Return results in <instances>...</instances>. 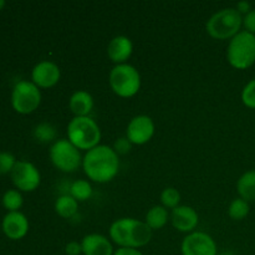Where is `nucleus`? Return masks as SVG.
<instances>
[{
    "instance_id": "nucleus-1",
    "label": "nucleus",
    "mask_w": 255,
    "mask_h": 255,
    "mask_svg": "<svg viewBox=\"0 0 255 255\" xmlns=\"http://www.w3.org/2000/svg\"><path fill=\"white\" fill-rule=\"evenodd\" d=\"M82 168L87 178L96 183H109L119 174V154L107 144H99L86 152Z\"/></svg>"
},
{
    "instance_id": "nucleus-2",
    "label": "nucleus",
    "mask_w": 255,
    "mask_h": 255,
    "mask_svg": "<svg viewBox=\"0 0 255 255\" xmlns=\"http://www.w3.org/2000/svg\"><path fill=\"white\" fill-rule=\"evenodd\" d=\"M110 238L120 248L139 249L152 239V229L146 222L134 218H121L115 221L109 229Z\"/></svg>"
},
{
    "instance_id": "nucleus-3",
    "label": "nucleus",
    "mask_w": 255,
    "mask_h": 255,
    "mask_svg": "<svg viewBox=\"0 0 255 255\" xmlns=\"http://www.w3.org/2000/svg\"><path fill=\"white\" fill-rule=\"evenodd\" d=\"M67 139L80 151H90L100 144L101 129L90 116L74 117L67 125Z\"/></svg>"
},
{
    "instance_id": "nucleus-4",
    "label": "nucleus",
    "mask_w": 255,
    "mask_h": 255,
    "mask_svg": "<svg viewBox=\"0 0 255 255\" xmlns=\"http://www.w3.org/2000/svg\"><path fill=\"white\" fill-rule=\"evenodd\" d=\"M243 15L236 7H226L214 12L207 21L206 29L216 40H232L242 31Z\"/></svg>"
},
{
    "instance_id": "nucleus-5",
    "label": "nucleus",
    "mask_w": 255,
    "mask_h": 255,
    "mask_svg": "<svg viewBox=\"0 0 255 255\" xmlns=\"http://www.w3.org/2000/svg\"><path fill=\"white\" fill-rule=\"evenodd\" d=\"M227 60L237 70H247L255 64V35L242 30L229 41Z\"/></svg>"
},
{
    "instance_id": "nucleus-6",
    "label": "nucleus",
    "mask_w": 255,
    "mask_h": 255,
    "mask_svg": "<svg viewBox=\"0 0 255 255\" xmlns=\"http://www.w3.org/2000/svg\"><path fill=\"white\" fill-rule=\"evenodd\" d=\"M112 91L120 97L129 99L138 94L141 89V75L138 70L129 64L116 65L109 76Z\"/></svg>"
},
{
    "instance_id": "nucleus-7",
    "label": "nucleus",
    "mask_w": 255,
    "mask_h": 255,
    "mask_svg": "<svg viewBox=\"0 0 255 255\" xmlns=\"http://www.w3.org/2000/svg\"><path fill=\"white\" fill-rule=\"evenodd\" d=\"M51 163L65 173H74L82 164L80 149L67 138H60L51 144L49 151Z\"/></svg>"
},
{
    "instance_id": "nucleus-8",
    "label": "nucleus",
    "mask_w": 255,
    "mask_h": 255,
    "mask_svg": "<svg viewBox=\"0 0 255 255\" xmlns=\"http://www.w3.org/2000/svg\"><path fill=\"white\" fill-rule=\"evenodd\" d=\"M41 104V92L32 81L22 80L14 86L11 92V106L17 114H32Z\"/></svg>"
},
{
    "instance_id": "nucleus-9",
    "label": "nucleus",
    "mask_w": 255,
    "mask_h": 255,
    "mask_svg": "<svg viewBox=\"0 0 255 255\" xmlns=\"http://www.w3.org/2000/svg\"><path fill=\"white\" fill-rule=\"evenodd\" d=\"M10 176L14 186L21 192H34L41 183L39 169L27 161H17Z\"/></svg>"
},
{
    "instance_id": "nucleus-10",
    "label": "nucleus",
    "mask_w": 255,
    "mask_h": 255,
    "mask_svg": "<svg viewBox=\"0 0 255 255\" xmlns=\"http://www.w3.org/2000/svg\"><path fill=\"white\" fill-rule=\"evenodd\" d=\"M182 255H217L218 248L209 234L203 232L189 233L181 246Z\"/></svg>"
},
{
    "instance_id": "nucleus-11",
    "label": "nucleus",
    "mask_w": 255,
    "mask_h": 255,
    "mask_svg": "<svg viewBox=\"0 0 255 255\" xmlns=\"http://www.w3.org/2000/svg\"><path fill=\"white\" fill-rule=\"evenodd\" d=\"M153 120L146 115H139L129 121L126 129V137L132 144L142 146L152 139L154 134Z\"/></svg>"
},
{
    "instance_id": "nucleus-12",
    "label": "nucleus",
    "mask_w": 255,
    "mask_h": 255,
    "mask_svg": "<svg viewBox=\"0 0 255 255\" xmlns=\"http://www.w3.org/2000/svg\"><path fill=\"white\" fill-rule=\"evenodd\" d=\"M60 77H61L60 67L55 62L47 60L35 65L31 71V81L39 89L54 87L55 85L59 84Z\"/></svg>"
},
{
    "instance_id": "nucleus-13",
    "label": "nucleus",
    "mask_w": 255,
    "mask_h": 255,
    "mask_svg": "<svg viewBox=\"0 0 255 255\" xmlns=\"http://www.w3.org/2000/svg\"><path fill=\"white\" fill-rule=\"evenodd\" d=\"M2 232L11 241H20L29 232V221L21 212H9L1 223Z\"/></svg>"
},
{
    "instance_id": "nucleus-14",
    "label": "nucleus",
    "mask_w": 255,
    "mask_h": 255,
    "mask_svg": "<svg viewBox=\"0 0 255 255\" xmlns=\"http://www.w3.org/2000/svg\"><path fill=\"white\" fill-rule=\"evenodd\" d=\"M171 222L174 229L182 233H193L199 223V217L196 209L189 206H178L172 209Z\"/></svg>"
},
{
    "instance_id": "nucleus-15",
    "label": "nucleus",
    "mask_w": 255,
    "mask_h": 255,
    "mask_svg": "<svg viewBox=\"0 0 255 255\" xmlns=\"http://www.w3.org/2000/svg\"><path fill=\"white\" fill-rule=\"evenodd\" d=\"M84 255H114L115 251L111 241L102 234H87L81 241Z\"/></svg>"
},
{
    "instance_id": "nucleus-16",
    "label": "nucleus",
    "mask_w": 255,
    "mask_h": 255,
    "mask_svg": "<svg viewBox=\"0 0 255 255\" xmlns=\"http://www.w3.org/2000/svg\"><path fill=\"white\" fill-rule=\"evenodd\" d=\"M132 52H133V44L131 39L125 35L115 36L107 46V55L110 60L116 65L126 64L127 60L131 57Z\"/></svg>"
},
{
    "instance_id": "nucleus-17",
    "label": "nucleus",
    "mask_w": 255,
    "mask_h": 255,
    "mask_svg": "<svg viewBox=\"0 0 255 255\" xmlns=\"http://www.w3.org/2000/svg\"><path fill=\"white\" fill-rule=\"evenodd\" d=\"M69 107L75 117H86L94 109V97L85 90L75 91L69 100Z\"/></svg>"
},
{
    "instance_id": "nucleus-18",
    "label": "nucleus",
    "mask_w": 255,
    "mask_h": 255,
    "mask_svg": "<svg viewBox=\"0 0 255 255\" xmlns=\"http://www.w3.org/2000/svg\"><path fill=\"white\" fill-rule=\"evenodd\" d=\"M239 197L248 203L255 202V169L247 171L237 182Z\"/></svg>"
},
{
    "instance_id": "nucleus-19",
    "label": "nucleus",
    "mask_w": 255,
    "mask_h": 255,
    "mask_svg": "<svg viewBox=\"0 0 255 255\" xmlns=\"http://www.w3.org/2000/svg\"><path fill=\"white\" fill-rule=\"evenodd\" d=\"M79 211V202L71 197L70 194H61L57 197L55 202V212L59 214L61 218L71 219L74 218Z\"/></svg>"
},
{
    "instance_id": "nucleus-20",
    "label": "nucleus",
    "mask_w": 255,
    "mask_h": 255,
    "mask_svg": "<svg viewBox=\"0 0 255 255\" xmlns=\"http://www.w3.org/2000/svg\"><path fill=\"white\" fill-rule=\"evenodd\" d=\"M146 224L152 231L162 229L168 222V211L163 206H154L147 212Z\"/></svg>"
},
{
    "instance_id": "nucleus-21",
    "label": "nucleus",
    "mask_w": 255,
    "mask_h": 255,
    "mask_svg": "<svg viewBox=\"0 0 255 255\" xmlns=\"http://www.w3.org/2000/svg\"><path fill=\"white\" fill-rule=\"evenodd\" d=\"M70 196L74 197L77 202H85L91 198L92 186L86 179H77L70 184Z\"/></svg>"
},
{
    "instance_id": "nucleus-22",
    "label": "nucleus",
    "mask_w": 255,
    "mask_h": 255,
    "mask_svg": "<svg viewBox=\"0 0 255 255\" xmlns=\"http://www.w3.org/2000/svg\"><path fill=\"white\" fill-rule=\"evenodd\" d=\"M34 137L41 143H54L57 141L56 127L49 122H41L34 128Z\"/></svg>"
},
{
    "instance_id": "nucleus-23",
    "label": "nucleus",
    "mask_w": 255,
    "mask_h": 255,
    "mask_svg": "<svg viewBox=\"0 0 255 255\" xmlns=\"http://www.w3.org/2000/svg\"><path fill=\"white\" fill-rule=\"evenodd\" d=\"M251 212V204L247 201L239 198L233 199L228 207V214L233 221H243Z\"/></svg>"
},
{
    "instance_id": "nucleus-24",
    "label": "nucleus",
    "mask_w": 255,
    "mask_h": 255,
    "mask_svg": "<svg viewBox=\"0 0 255 255\" xmlns=\"http://www.w3.org/2000/svg\"><path fill=\"white\" fill-rule=\"evenodd\" d=\"M22 203H24V199L17 189H9L2 196V206L9 212H19Z\"/></svg>"
},
{
    "instance_id": "nucleus-25",
    "label": "nucleus",
    "mask_w": 255,
    "mask_h": 255,
    "mask_svg": "<svg viewBox=\"0 0 255 255\" xmlns=\"http://www.w3.org/2000/svg\"><path fill=\"white\" fill-rule=\"evenodd\" d=\"M181 194L173 187L164 188L161 193V203L166 209H174L179 206Z\"/></svg>"
},
{
    "instance_id": "nucleus-26",
    "label": "nucleus",
    "mask_w": 255,
    "mask_h": 255,
    "mask_svg": "<svg viewBox=\"0 0 255 255\" xmlns=\"http://www.w3.org/2000/svg\"><path fill=\"white\" fill-rule=\"evenodd\" d=\"M242 101L244 106L255 110V79L251 80L242 91Z\"/></svg>"
},
{
    "instance_id": "nucleus-27",
    "label": "nucleus",
    "mask_w": 255,
    "mask_h": 255,
    "mask_svg": "<svg viewBox=\"0 0 255 255\" xmlns=\"http://www.w3.org/2000/svg\"><path fill=\"white\" fill-rule=\"evenodd\" d=\"M16 162L14 154L9 152H0V174L11 173Z\"/></svg>"
},
{
    "instance_id": "nucleus-28",
    "label": "nucleus",
    "mask_w": 255,
    "mask_h": 255,
    "mask_svg": "<svg viewBox=\"0 0 255 255\" xmlns=\"http://www.w3.org/2000/svg\"><path fill=\"white\" fill-rule=\"evenodd\" d=\"M132 146H133V144L128 141L127 137H121V138H117L116 141H115L112 148L115 149V152H116L117 154H126L131 151Z\"/></svg>"
},
{
    "instance_id": "nucleus-29",
    "label": "nucleus",
    "mask_w": 255,
    "mask_h": 255,
    "mask_svg": "<svg viewBox=\"0 0 255 255\" xmlns=\"http://www.w3.org/2000/svg\"><path fill=\"white\" fill-rule=\"evenodd\" d=\"M243 26L246 31L255 35V9L243 16Z\"/></svg>"
},
{
    "instance_id": "nucleus-30",
    "label": "nucleus",
    "mask_w": 255,
    "mask_h": 255,
    "mask_svg": "<svg viewBox=\"0 0 255 255\" xmlns=\"http://www.w3.org/2000/svg\"><path fill=\"white\" fill-rule=\"evenodd\" d=\"M65 253L66 255H80L82 254V247H81V243H79V242H69V243L66 244V247H65Z\"/></svg>"
},
{
    "instance_id": "nucleus-31",
    "label": "nucleus",
    "mask_w": 255,
    "mask_h": 255,
    "mask_svg": "<svg viewBox=\"0 0 255 255\" xmlns=\"http://www.w3.org/2000/svg\"><path fill=\"white\" fill-rule=\"evenodd\" d=\"M114 255H143L139 249L134 248H119L115 251Z\"/></svg>"
},
{
    "instance_id": "nucleus-32",
    "label": "nucleus",
    "mask_w": 255,
    "mask_h": 255,
    "mask_svg": "<svg viewBox=\"0 0 255 255\" xmlns=\"http://www.w3.org/2000/svg\"><path fill=\"white\" fill-rule=\"evenodd\" d=\"M236 9L238 10L242 15H247L249 11H252V10H253V7H252L251 2L241 1V2H238V5H237Z\"/></svg>"
},
{
    "instance_id": "nucleus-33",
    "label": "nucleus",
    "mask_w": 255,
    "mask_h": 255,
    "mask_svg": "<svg viewBox=\"0 0 255 255\" xmlns=\"http://www.w3.org/2000/svg\"><path fill=\"white\" fill-rule=\"evenodd\" d=\"M4 6H5V1L4 0H0V10H1Z\"/></svg>"
}]
</instances>
